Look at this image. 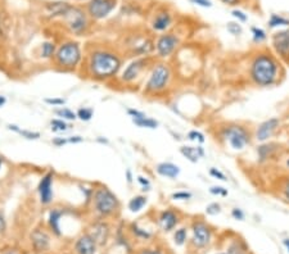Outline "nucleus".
I'll use <instances>...</instances> for the list:
<instances>
[{"label": "nucleus", "mask_w": 289, "mask_h": 254, "mask_svg": "<svg viewBox=\"0 0 289 254\" xmlns=\"http://www.w3.org/2000/svg\"><path fill=\"white\" fill-rule=\"evenodd\" d=\"M248 80L253 86L261 89L274 88L286 76L284 64L271 49H258L248 59Z\"/></svg>", "instance_id": "obj_1"}, {"label": "nucleus", "mask_w": 289, "mask_h": 254, "mask_svg": "<svg viewBox=\"0 0 289 254\" xmlns=\"http://www.w3.org/2000/svg\"><path fill=\"white\" fill-rule=\"evenodd\" d=\"M218 140L237 152H242L253 143V131L241 122H226L217 130Z\"/></svg>", "instance_id": "obj_2"}, {"label": "nucleus", "mask_w": 289, "mask_h": 254, "mask_svg": "<svg viewBox=\"0 0 289 254\" xmlns=\"http://www.w3.org/2000/svg\"><path fill=\"white\" fill-rule=\"evenodd\" d=\"M120 67V58L113 53L99 50L90 56L89 69H90L91 76L98 80H107V78L113 77Z\"/></svg>", "instance_id": "obj_3"}, {"label": "nucleus", "mask_w": 289, "mask_h": 254, "mask_svg": "<svg viewBox=\"0 0 289 254\" xmlns=\"http://www.w3.org/2000/svg\"><path fill=\"white\" fill-rule=\"evenodd\" d=\"M171 77L172 72L170 65L163 62L157 63V64L153 65L152 71H150L148 81H146L145 88H144V93L148 95L161 94L169 88Z\"/></svg>", "instance_id": "obj_4"}, {"label": "nucleus", "mask_w": 289, "mask_h": 254, "mask_svg": "<svg viewBox=\"0 0 289 254\" xmlns=\"http://www.w3.org/2000/svg\"><path fill=\"white\" fill-rule=\"evenodd\" d=\"M81 61V50L76 42H65L55 53V62L63 68H73Z\"/></svg>", "instance_id": "obj_5"}, {"label": "nucleus", "mask_w": 289, "mask_h": 254, "mask_svg": "<svg viewBox=\"0 0 289 254\" xmlns=\"http://www.w3.org/2000/svg\"><path fill=\"white\" fill-rule=\"evenodd\" d=\"M95 211L101 216H109L117 211L118 199L107 188H99L94 192Z\"/></svg>", "instance_id": "obj_6"}, {"label": "nucleus", "mask_w": 289, "mask_h": 254, "mask_svg": "<svg viewBox=\"0 0 289 254\" xmlns=\"http://www.w3.org/2000/svg\"><path fill=\"white\" fill-rule=\"evenodd\" d=\"M287 149L288 148L284 144L278 143V141L269 140L265 143H260V145H257L256 148L257 162L260 164H266V163L278 160Z\"/></svg>", "instance_id": "obj_7"}, {"label": "nucleus", "mask_w": 289, "mask_h": 254, "mask_svg": "<svg viewBox=\"0 0 289 254\" xmlns=\"http://www.w3.org/2000/svg\"><path fill=\"white\" fill-rule=\"evenodd\" d=\"M180 45V37L174 32H165L159 36L154 44V52L161 59L170 58L178 50Z\"/></svg>", "instance_id": "obj_8"}, {"label": "nucleus", "mask_w": 289, "mask_h": 254, "mask_svg": "<svg viewBox=\"0 0 289 254\" xmlns=\"http://www.w3.org/2000/svg\"><path fill=\"white\" fill-rule=\"evenodd\" d=\"M271 50L282 61L283 64H289V27L273 33Z\"/></svg>", "instance_id": "obj_9"}, {"label": "nucleus", "mask_w": 289, "mask_h": 254, "mask_svg": "<svg viewBox=\"0 0 289 254\" xmlns=\"http://www.w3.org/2000/svg\"><path fill=\"white\" fill-rule=\"evenodd\" d=\"M280 126H282V120L278 117H271L262 121L253 131L254 140L258 143L271 140V137L276 134V131L279 130Z\"/></svg>", "instance_id": "obj_10"}, {"label": "nucleus", "mask_w": 289, "mask_h": 254, "mask_svg": "<svg viewBox=\"0 0 289 254\" xmlns=\"http://www.w3.org/2000/svg\"><path fill=\"white\" fill-rule=\"evenodd\" d=\"M192 243L197 248H205L210 244L212 238L211 227L203 221H195L192 225Z\"/></svg>", "instance_id": "obj_11"}, {"label": "nucleus", "mask_w": 289, "mask_h": 254, "mask_svg": "<svg viewBox=\"0 0 289 254\" xmlns=\"http://www.w3.org/2000/svg\"><path fill=\"white\" fill-rule=\"evenodd\" d=\"M116 7V0H90L88 4V12L91 18L103 20Z\"/></svg>", "instance_id": "obj_12"}, {"label": "nucleus", "mask_w": 289, "mask_h": 254, "mask_svg": "<svg viewBox=\"0 0 289 254\" xmlns=\"http://www.w3.org/2000/svg\"><path fill=\"white\" fill-rule=\"evenodd\" d=\"M66 21H67V25L71 29L72 32L75 33H81L84 32L86 27H88V20H86V16L82 12L81 9L78 8H72L66 13Z\"/></svg>", "instance_id": "obj_13"}, {"label": "nucleus", "mask_w": 289, "mask_h": 254, "mask_svg": "<svg viewBox=\"0 0 289 254\" xmlns=\"http://www.w3.org/2000/svg\"><path fill=\"white\" fill-rule=\"evenodd\" d=\"M150 61H152L150 57H143V58L133 61V62L125 68L124 73H122V80H124L125 82H133L134 80H137V78L139 77L140 73L148 67Z\"/></svg>", "instance_id": "obj_14"}, {"label": "nucleus", "mask_w": 289, "mask_h": 254, "mask_svg": "<svg viewBox=\"0 0 289 254\" xmlns=\"http://www.w3.org/2000/svg\"><path fill=\"white\" fill-rule=\"evenodd\" d=\"M53 172H48L40 180L37 191L40 195V203L41 204H49L53 200Z\"/></svg>", "instance_id": "obj_15"}, {"label": "nucleus", "mask_w": 289, "mask_h": 254, "mask_svg": "<svg viewBox=\"0 0 289 254\" xmlns=\"http://www.w3.org/2000/svg\"><path fill=\"white\" fill-rule=\"evenodd\" d=\"M158 223L163 231L169 232L171 230H174L178 226V223H179V215H178V212L174 208H167L165 211H162L161 215H159Z\"/></svg>", "instance_id": "obj_16"}, {"label": "nucleus", "mask_w": 289, "mask_h": 254, "mask_svg": "<svg viewBox=\"0 0 289 254\" xmlns=\"http://www.w3.org/2000/svg\"><path fill=\"white\" fill-rule=\"evenodd\" d=\"M172 16L170 12L167 10H161L154 16L152 21V29L156 31V32H165L170 27L172 26Z\"/></svg>", "instance_id": "obj_17"}, {"label": "nucleus", "mask_w": 289, "mask_h": 254, "mask_svg": "<svg viewBox=\"0 0 289 254\" xmlns=\"http://www.w3.org/2000/svg\"><path fill=\"white\" fill-rule=\"evenodd\" d=\"M95 248H97V241L91 238V235H82L76 241L75 245L77 254H95Z\"/></svg>", "instance_id": "obj_18"}, {"label": "nucleus", "mask_w": 289, "mask_h": 254, "mask_svg": "<svg viewBox=\"0 0 289 254\" xmlns=\"http://www.w3.org/2000/svg\"><path fill=\"white\" fill-rule=\"evenodd\" d=\"M156 171L158 175H161L162 177H167V179H176V177L180 175V168L179 166H176L171 162H162L158 163L156 167Z\"/></svg>", "instance_id": "obj_19"}, {"label": "nucleus", "mask_w": 289, "mask_h": 254, "mask_svg": "<svg viewBox=\"0 0 289 254\" xmlns=\"http://www.w3.org/2000/svg\"><path fill=\"white\" fill-rule=\"evenodd\" d=\"M180 153L185 157L189 162L197 163L199 160V158L205 157V150L202 147H190V145H184V147L180 148Z\"/></svg>", "instance_id": "obj_20"}, {"label": "nucleus", "mask_w": 289, "mask_h": 254, "mask_svg": "<svg viewBox=\"0 0 289 254\" xmlns=\"http://www.w3.org/2000/svg\"><path fill=\"white\" fill-rule=\"evenodd\" d=\"M33 245L37 252H44L49 248V236L41 230H35L31 235Z\"/></svg>", "instance_id": "obj_21"}, {"label": "nucleus", "mask_w": 289, "mask_h": 254, "mask_svg": "<svg viewBox=\"0 0 289 254\" xmlns=\"http://www.w3.org/2000/svg\"><path fill=\"white\" fill-rule=\"evenodd\" d=\"M63 216L62 209L55 208L53 211H50L49 213V226L52 228L54 234L61 235V227H59V221H61V217Z\"/></svg>", "instance_id": "obj_22"}, {"label": "nucleus", "mask_w": 289, "mask_h": 254, "mask_svg": "<svg viewBox=\"0 0 289 254\" xmlns=\"http://www.w3.org/2000/svg\"><path fill=\"white\" fill-rule=\"evenodd\" d=\"M267 25H269L270 29H278V27H289V18L282 16V14H271V17L267 21Z\"/></svg>", "instance_id": "obj_23"}, {"label": "nucleus", "mask_w": 289, "mask_h": 254, "mask_svg": "<svg viewBox=\"0 0 289 254\" xmlns=\"http://www.w3.org/2000/svg\"><path fill=\"white\" fill-rule=\"evenodd\" d=\"M93 232L94 234L91 235V238L94 239L95 241H99V243H106V239L108 236V227L107 225H104V223H98L93 227Z\"/></svg>", "instance_id": "obj_24"}, {"label": "nucleus", "mask_w": 289, "mask_h": 254, "mask_svg": "<svg viewBox=\"0 0 289 254\" xmlns=\"http://www.w3.org/2000/svg\"><path fill=\"white\" fill-rule=\"evenodd\" d=\"M70 9H71V5L67 3H53L48 5V10L53 16H66Z\"/></svg>", "instance_id": "obj_25"}, {"label": "nucleus", "mask_w": 289, "mask_h": 254, "mask_svg": "<svg viewBox=\"0 0 289 254\" xmlns=\"http://www.w3.org/2000/svg\"><path fill=\"white\" fill-rule=\"evenodd\" d=\"M148 202V198L145 195H137L134 196L129 202V209H130L133 213H137V212L142 211L144 208V205Z\"/></svg>", "instance_id": "obj_26"}, {"label": "nucleus", "mask_w": 289, "mask_h": 254, "mask_svg": "<svg viewBox=\"0 0 289 254\" xmlns=\"http://www.w3.org/2000/svg\"><path fill=\"white\" fill-rule=\"evenodd\" d=\"M276 190L279 191L280 199L289 204V175L287 177H284V179L280 180L279 185H278V189Z\"/></svg>", "instance_id": "obj_27"}, {"label": "nucleus", "mask_w": 289, "mask_h": 254, "mask_svg": "<svg viewBox=\"0 0 289 254\" xmlns=\"http://www.w3.org/2000/svg\"><path fill=\"white\" fill-rule=\"evenodd\" d=\"M133 124L142 128H152V130L158 127V121L146 117V116L143 118H133Z\"/></svg>", "instance_id": "obj_28"}, {"label": "nucleus", "mask_w": 289, "mask_h": 254, "mask_svg": "<svg viewBox=\"0 0 289 254\" xmlns=\"http://www.w3.org/2000/svg\"><path fill=\"white\" fill-rule=\"evenodd\" d=\"M251 32H252V41L256 45H261V44H263L267 40L266 31L260 29V27H252Z\"/></svg>", "instance_id": "obj_29"}, {"label": "nucleus", "mask_w": 289, "mask_h": 254, "mask_svg": "<svg viewBox=\"0 0 289 254\" xmlns=\"http://www.w3.org/2000/svg\"><path fill=\"white\" fill-rule=\"evenodd\" d=\"M186 239H188V231H186V228L180 227L178 228L174 234V241H175L176 245H182L185 244Z\"/></svg>", "instance_id": "obj_30"}, {"label": "nucleus", "mask_w": 289, "mask_h": 254, "mask_svg": "<svg viewBox=\"0 0 289 254\" xmlns=\"http://www.w3.org/2000/svg\"><path fill=\"white\" fill-rule=\"evenodd\" d=\"M50 125H52V130L54 131V132H63V131L69 130L70 127L65 120H59V118L52 120Z\"/></svg>", "instance_id": "obj_31"}, {"label": "nucleus", "mask_w": 289, "mask_h": 254, "mask_svg": "<svg viewBox=\"0 0 289 254\" xmlns=\"http://www.w3.org/2000/svg\"><path fill=\"white\" fill-rule=\"evenodd\" d=\"M55 114L62 117L63 120H69V121H75L77 118V114L75 112H72L69 108H61V109H57L55 111Z\"/></svg>", "instance_id": "obj_32"}, {"label": "nucleus", "mask_w": 289, "mask_h": 254, "mask_svg": "<svg viewBox=\"0 0 289 254\" xmlns=\"http://www.w3.org/2000/svg\"><path fill=\"white\" fill-rule=\"evenodd\" d=\"M77 118H80L81 121H90L93 118V114H94V111L91 108H80L77 111Z\"/></svg>", "instance_id": "obj_33"}, {"label": "nucleus", "mask_w": 289, "mask_h": 254, "mask_svg": "<svg viewBox=\"0 0 289 254\" xmlns=\"http://www.w3.org/2000/svg\"><path fill=\"white\" fill-rule=\"evenodd\" d=\"M226 30L234 36H239L243 33V29H242V25L239 22H229L226 25Z\"/></svg>", "instance_id": "obj_34"}, {"label": "nucleus", "mask_w": 289, "mask_h": 254, "mask_svg": "<svg viewBox=\"0 0 289 254\" xmlns=\"http://www.w3.org/2000/svg\"><path fill=\"white\" fill-rule=\"evenodd\" d=\"M55 46L53 42H44L41 48V53L44 58H52L54 56Z\"/></svg>", "instance_id": "obj_35"}, {"label": "nucleus", "mask_w": 289, "mask_h": 254, "mask_svg": "<svg viewBox=\"0 0 289 254\" xmlns=\"http://www.w3.org/2000/svg\"><path fill=\"white\" fill-rule=\"evenodd\" d=\"M188 139H189V140L197 141V143H201V144H203L206 141L205 135L202 134L201 131H197V130L189 131V132H188Z\"/></svg>", "instance_id": "obj_36"}, {"label": "nucleus", "mask_w": 289, "mask_h": 254, "mask_svg": "<svg viewBox=\"0 0 289 254\" xmlns=\"http://www.w3.org/2000/svg\"><path fill=\"white\" fill-rule=\"evenodd\" d=\"M220 212H221V205H220V203H217V202L210 203V204L206 207V213H207L208 216H216V215H218Z\"/></svg>", "instance_id": "obj_37"}, {"label": "nucleus", "mask_w": 289, "mask_h": 254, "mask_svg": "<svg viewBox=\"0 0 289 254\" xmlns=\"http://www.w3.org/2000/svg\"><path fill=\"white\" fill-rule=\"evenodd\" d=\"M210 194H212L215 196H227L229 191H227V189H225L224 186L216 185L210 188Z\"/></svg>", "instance_id": "obj_38"}, {"label": "nucleus", "mask_w": 289, "mask_h": 254, "mask_svg": "<svg viewBox=\"0 0 289 254\" xmlns=\"http://www.w3.org/2000/svg\"><path fill=\"white\" fill-rule=\"evenodd\" d=\"M192 196H193L192 192L181 190V191L174 192V194L171 195V199H174V200H189V199H192Z\"/></svg>", "instance_id": "obj_39"}, {"label": "nucleus", "mask_w": 289, "mask_h": 254, "mask_svg": "<svg viewBox=\"0 0 289 254\" xmlns=\"http://www.w3.org/2000/svg\"><path fill=\"white\" fill-rule=\"evenodd\" d=\"M278 162L280 163V166L286 169L287 172H289V148L282 154V157L278 159Z\"/></svg>", "instance_id": "obj_40"}, {"label": "nucleus", "mask_w": 289, "mask_h": 254, "mask_svg": "<svg viewBox=\"0 0 289 254\" xmlns=\"http://www.w3.org/2000/svg\"><path fill=\"white\" fill-rule=\"evenodd\" d=\"M133 231L134 234L137 235V236H139V238H143V239L150 238V232L144 230V228H140L138 225H133Z\"/></svg>", "instance_id": "obj_41"}, {"label": "nucleus", "mask_w": 289, "mask_h": 254, "mask_svg": "<svg viewBox=\"0 0 289 254\" xmlns=\"http://www.w3.org/2000/svg\"><path fill=\"white\" fill-rule=\"evenodd\" d=\"M210 175H211L214 179H217L220 180V181H227V177L225 176V173L221 172L218 168H215V167L210 168Z\"/></svg>", "instance_id": "obj_42"}, {"label": "nucleus", "mask_w": 289, "mask_h": 254, "mask_svg": "<svg viewBox=\"0 0 289 254\" xmlns=\"http://www.w3.org/2000/svg\"><path fill=\"white\" fill-rule=\"evenodd\" d=\"M231 14H233V17H234L235 20H237V22H247L248 21V16L244 12H242V10L239 9H234L233 12H231Z\"/></svg>", "instance_id": "obj_43"}, {"label": "nucleus", "mask_w": 289, "mask_h": 254, "mask_svg": "<svg viewBox=\"0 0 289 254\" xmlns=\"http://www.w3.org/2000/svg\"><path fill=\"white\" fill-rule=\"evenodd\" d=\"M231 217L237 221H243L246 219V213L241 208H233L231 209Z\"/></svg>", "instance_id": "obj_44"}, {"label": "nucleus", "mask_w": 289, "mask_h": 254, "mask_svg": "<svg viewBox=\"0 0 289 254\" xmlns=\"http://www.w3.org/2000/svg\"><path fill=\"white\" fill-rule=\"evenodd\" d=\"M23 137H26L29 140H36V139H39L40 134L39 132H35V131H27V130H21L20 132Z\"/></svg>", "instance_id": "obj_45"}, {"label": "nucleus", "mask_w": 289, "mask_h": 254, "mask_svg": "<svg viewBox=\"0 0 289 254\" xmlns=\"http://www.w3.org/2000/svg\"><path fill=\"white\" fill-rule=\"evenodd\" d=\"M189 1H192L193 4H195V5H199V7H203V8L212 7L211 0H189Z\"/></svg>", "instance_id": "obj_46"}, {"label": "nucleus", "mask_w": 289, "mask_h": 254, "mask_svg": "<svg viewBox=\"0 0 289 254\" xmlns=\"http://www.w3.org/2000/svg\"><path fill=\"white\" fill-rule=\"evenodd\" d=\"M127 114L130 116L131 118H143L145 117V114L143 113V112L138 111V109H133V108H129L127 109Z\"/></svg>", "instance_id": "obj_47"}, {"label": "nucleus", "mask_w": 289, "mask_h": 254, "mask_svg": "<svg viewBox=\"0 0 289 254\" xmlns=\"http://www.w3.org/2000/svg\"><path fill=\"white\" fill-rule=\"evenodd\" d=\"M138 181H139L140 185L143 186L144 191H148V190L150 189V183L148 179H145V177H143V176H139L138 177Z\"/></svg>", "instance_id": "obj_48"}, {"label": "nucleus", "mask_w": 289, "mask_h": 254, "mask_svg": "<svg viewBox=\"0 0 289 254\" xmlns=\"http://www.w3.org/2000/svg\"><path fill=\"white\" fill-rule=\"evenodd\" d=\"M45 103L46 104H50V105H63L66 103L65 99H58V98H48L45 99Z\"/></svg>", "instance_id": "obj_49"}, {"label": "nucleus", "mask_w": 289, "mask_h": 254, "mask_svg": "<svg viewBox=\"0 0 289 254\" xmlns=\"http://www.w3.org/2000/svg\"><path fill=\"white\" fill-rule=\"evenodd\" d=\"M67 143H69V139H63V137H55V139H53V144H54L55 147H63Z\"/></svg>", "instance_id": "obj_50"}, {"label": "nucleus", "mask_w": 289, "mask_h": 254, "mask_svg": "<svg viewBox=\"0 0 289 254\" xmlns=\"http://www.w3.org/2000/svg\"><path fill=\"white\" fill-rule=\"evenodd\" d=\"M221 3L226 4V5H230V7H234V5H238L241 4L242 0H220Z\"/></svg>", "instance_id": "obj_51"}, {"label": "nucleus", "mask_w": 289, "mask_h": 254, "mask_svg": "<svg viewBox=\"0 0 289 254\" xmlns=\"http://www.w3.org/2000/svg\"><path fill=\"white\" fill-rule=\"evenodd\" d=\"M140 254H162V252L158 249H144L140 252Z\"/></svg>", "instance_id": "obj_52"}, {"label": "nucleus", "mask_w": 289, "mask_h": 254, "mask_svg": "<svg viewBox=\"0 0 289 254\" xmlns=\"http://www.w3.org/2000/svg\"><path fill=\"white\" fill-rule=\"evenodd\" d=\"M4 228H5V220H4L3 213L0 212V234L4 231Z\"/></svg>", "instance_id": "obj_53"}, {"label": "nucleus", "mask_w": 289, "mask_h": 254, "mask_svg": "<svg viewBox=\"0 0 289 254\" xmlns=\"http://www.w3.org/2000/svg\"><path fill=\"white\" fill-rule=\"evenodd\" d=\"M82 140H84V139H82L81 136H72L69 139V143L76 144V143H81Z\"/></svg>", "instance_id": "obj_54"}, {"label": "nucleus", "mask_w": 289, "mask_h": 254, "mask_svg": "<svg viewBox=\"0 0 289 254\" xmlns=\"http://www.w3.org/2000/svg\"><path fill=\"white\" fill-rule=\"evenodd\" d=\"M126 177H127V183L129 184L133 183V175H131L130 169H127L126 171Z\"/></svg>", "instance_id": "obj_55"}, {"label": "nucleus", "mask_w": 289, "mask_h": 254, "mask_svg": "<svg viewBox=\"0 0 289 254\" xmlns=\"http://www.w3.org/2000/svg\"><path fill=\"white\" fill-rule=\"evenodd\" d=\"M8 128H9V130L16 131V132H21V130L18 128V126H16V125H8Z\"/></svg>", "instance_id": "obj_56"}, {"label": "nucleus", "mask_w": 289, "mask_h": 254, "mask_svg": "<svg viewBox=\"0 0 289 254\" xmlns=\"http://www.w3.org/2000/svg\"><path fill=\"white\" fill-rule=\"evenodd\" d=\"M3 254H21V252L16 251V249H13V251H7V252H4Z\"/></svg>", "instance_id": "obj_57"}, {"label": "nucleus", "mask_w": 289, "mask_h": 254, "mask_svg": "<svg viewBox=\"0 0 289 254\" xmlns=\"http://www.w3.org/2000/svg\"><path fill=\"white\" fill-rule=\"evenodd\" d=\"M283 244L286 245L287 251H288V253H289V238L288 239H284V240H283Z\"/></svg>", "instance_id": "obj_58"}, {"label": "nucleus", "mask_w": 289, "mask_h": 254, "mask_svg": "<svg viewBox=\"0 0 289 254\" xmlns=\"http://www.w3.org/2000/svg\"><path fill=\"white\" fill-rule=\"evenodd\" d=\"M4 104H5V98H4V96H0V107Z\"/></svg>", "instance_id": "obj_59"}, {"label": "nucleus", "mask_w": 289, "mask_h": 254, "mask_svg": "<svg viewBox=\"0 0 289 254\" xmlns=\"http://www.w3.org/2000/svg\"><path fill=\"white\" fill-rule=\"evenodd\" d=\"M1 163H3V159H1V158H0V167H1Z\"/></svg>", "instance_id": "obj_60"}, {"label": "nucleus", "mask_w": 289, "mask_h": 254, "mask_svg": "<svg viewBox=\"0 0 289 254\" xmlns=\"http://www.w3.org/2000/svg\"><path fill=\"white\" fill-rule=\"evenodd\" d=\"M287 144H288V147H289V135H288V140H287Z\"/></svg>", "instance_id": "obj_61"}, {"label": "nucleus", "mask_w": 289, "mask_h": 254, "mask_svg": "<svg viewBox=\"0 0 289 254\" xmlns=\"http://www.w3.org/2000/svg\"><path fill=\"white\" fill-rule=\"evenodd\" d=\"M218 254H229V253H218Z\"/></svg>", "instance_id": "obj_62"}]
</instances>
